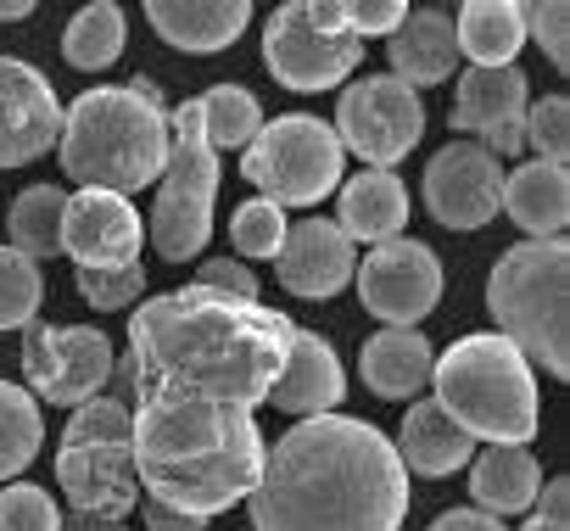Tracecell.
Segmentation results:
<instances>
[{"label": "cell", "instance_id": "1", "mask_svg": "<svg viewBox=\"0 0 570 531\" xmlns=\"http://www.w3.org/2000/svg\"><path fill=\"white\" fill-rule=\"evenodd\" d=\"M292 319L179 286L129 314V347L112 358L129 409V453L151 503L213 520L252 498L263 475L257 409L279 375Z\"/></svg>", "mask_w": 570, "mask_h": 531}, {"label": "cell", "instance_id": "2", "mask_svg": "<svg viewBox=\"0 0 570 531\" xmlns=\"http://www.w3.org/2000/svg\"><path fill=\"white\" fill-rule=\"evenodd\" d=\"M246 503L252 531H397L409 514V470L370 420L320 414L263 448V475Z\"/></svg>", "mask_w": 570, "mask_h": 531}, {"label": "cell", "instance_id": "3", "mask_svg": "<svg viewBox=\"0 0 570 531\" xmlns=\"http://www.w3.org/2000/svg\"><path fill=\"white\" fill-rule=\"evenodd\" d=\"M57 157L85 190L129 201L168 163V112L140 101L129 85H96L62 112Z\"/></svg>", "mask_w": 570, "mask_h": 531}, {"label": "cell", "instance_id": "4", "mask_svg": "<svg viewBox=\"0 0 570 531\" xmlns=\"http://www.w3.org/2000/svg\"><path fill=\"white\" fill-rule=\"evenodd\" d=\"M431 381H436V409L459 431H470V436H481L492 448H525L537 436V420H542L537 375L503 336L453 342L436 358Z\"/></svg>", "mask_w": 570, "mask_h": 531}, {"label": "cell", "instance_id": "5", "mask_svg": "<svg viewBox=\"0 0 570 531\" xmlns=\"http://www.w3.org/2000/svg\"><path fill=\"white\" fill-rule=\"evenodd\" d=\"M487 308L498 336L537 370L570 375V246L564 240H514L487 281Z\"/></svg>", "mask_w": 570, "mask_h": 531}, {"label": "cell", "instance_id": "6", "mask_svg": "<svg viewBox=\"0 0 570 531\" xmlns=\"http://www.w3.org/2000/svg\"><path fill=\"white\" fill-rule=\"evenodd\" d=\"M213 201H218V151L202 135L196 101H185L179 112H168V163L151 207V246L163 252V263L202 257L213 235Z\"/></svg>", "mask_w": 570, "mask_h": 531}, {"label": "cell", "instance_id": "7", "mask_svg": "<svg viewBox=\"0 0 570 531\" xmlns=\"http://www.w3.org/2000/svg\"><path fill=\"white\" fill-rule=\"evenodd\" d=\"M246 185H257V201L268 207H314L342 185V140L325 118L292 112L257 129V140L240 157Z\"/></svg>", "mask_w": 570, "mask_h": 531}, {"label": "cell", "instance_id": "8", "mask_svg": "<svg viewBox=\"0 0 570 531\" xmlns=\"http://www.w3.org/2000/svg\"><path fill=\"white\" fill-rule=\"evenodd\" d=\"M23 375H29V397L35 403H62L79 409L90 397H101V386L112 381V342L96 325H23Z\"/></svg>", "mask_w": 570, "mask_h": 531}, {"label": "cell", "instance_id": "9", "mask_svg": "<svg viewBox=\"0 0 570 531\" xmlns=\"http://www.w3.org/2000/svg\"><path fill=\"white\" fill-rule=\"evenodd\" d=\"M425 135V107L409 85H397L392 73H375V79H358L342 90V107H336V140L342 151L364 157L370 168H397Z\"/></svg>", "mask_w": 570, "mask_h": 531}, {"label": "cell", "instance_id": "10", "mask_svg": "<svg viewBox=\"0 0 570 531\" xmlns=\"http://www.w3.org/2000/svg\"><path fill=\"white\" fill-rule=\"evenodd\" d=\"M358 297L386 331H414L436 303H442V257L409 235L381 240L358 257Z\"/></svg>", "mask_w": 570, "mask_h": 531}, {"label": "cell", "instance_id": "11", "mask_svg": "<svg viewBox=\"0 0 570 531\" xmlns=\"http://www.w3.org/2000/svg\"><path fill=\"white\" fill-rule=\"evenodd\" d=\"M263 62L279 79V90H331L342 85L358 62H364V40L353 35H331L308 18V0L303 7H279L263 29Z\"/></svg>", "mask_w": 570, "mask_h": 531}, {"label": "cell", "instance_id": "12", "mask_svg": "<svg viewBox=\"0 0 570 531\" xmlns=\"http://www.w3.org/2000/svg\"><path fill=\"white\" fill-rule=\"evenodd\" d=\"M425 207L448 229H481L503 213V163L481 140H448L425 168Z\"/></svg>", "mask_w": 570, "mask_h": 531}, {"label": "cell", "instance_id": "13", "mask_svg": "<svg viewBox=\"0 0 570 531\" xmlns=\"http://www.w3.org/2000/svg\"><path fill=\"white\" fill-rule=\"evenodd\" d=\"M57 135H62V107L51 79L18 57H0V168H23L46 157Z\"/></svg>", "mask_w": 570, "mask_h": 531}, {"label": "cell", "instance_id": "14", "mask_svg": "<svg viewBox=\"0 0 570 531\" xmlns=\"http://www.w3.org/2000/svg\"><path fill=\"white\" fill-rule=\"evenodd\" d=\"M279 286L292 297H308V303H325V297H342L353 269H358V252L353 240L331 224V218H297V229H285L279 252Z\"/></svg>", "mask_w": 570, "mask_h": 531}, {"label": "cell", "instance_id": "15", "mask_svg": "<svg viewBox=\"0 0 570 531\" xmlns=\"http://www.w3.org/2000/svg\"><path fill=\"white\" fill-rule=\"evenodd\" d=\"M57 486L68 492L73 514H96V520H124L140 503V475H135L129 442L62 448L57 453Z\"/></svg>", "mask_w": 570, "mask_h": 531}, {"label": "cell", "instance_id": "16", "mask_svg": "<svg viewBox=\"0 0 570 531\" xmlns=\"http://www.w3.org/2000/svg\"><path fill=\"white\" fill-rule=\"evenodd\" d=\"M140 240H146V224H140V213L124 196L79 190L68 201L62 252H73L79 269H129V263L140 257Z\"/></svg>", "mask_w": 570, "mask_h": 531}, {"label": "cell", "instance_id": "17", "mask_svg": "<svg viewBox=\"0 0 570 531\" xmlns=\"http://www.w3.org/2000/svg\"><path fill=\"white\" fill-rule=\"evenodd\" d=\"M347 397V375H342V358L331 353V342L320 331H292L285 342V358H279V375L268 386V403L279 414H297V420H320L331 414L336 403Z\"/></svg>", "mask_w": 570, "mask_h": 531}, {"label": "cell", "instance_id": "18", "mask_svg": "<svg viewBox=\"0 0 570 531\" xmlns=\"http://www.w3.org/2000/svg\"><path fill=\"white\" fill-rule=\"evenodd\" d=\"M459 73V40H453V12L442 7H414L392 29V79L409 85L414 96L425 85H442Z\"/></svg>", "mask_w": 570, "mask_h": 531}, {"label": "cell", "instance_id": "19", "mask_svg": "<svg viewBox=\"0 0 570 531\" xmlns=\"http://www.w3.org/2000/svg\"><path fill=\"white\" fill-rule=\"evenodd\" d=\"M531 107V79L509 62V68H464L459 73V96H453V129L459 140H481L498 124H520Z\"/></svg>", "mask_w": 570, "mask_h": 531}, {"label": "cell", "instance_id": "20", "mask_svg": "<svg viewBox=\"0 0 570 531\" xmlns=\"http://www.w3.org/2000/svg\"><path fill=\"white\" fill-rule=\"evenodd\" d=\"M146 18L174 51H224L246 35L252 7L246 0H151Z\"/></svg>", "mask_w": 570, "mask_h": 531}, {"label": "cell", "instance_id": "21", "mask_svg": "<svg viewBox=\"0 0 570 531\" xmlns=\"http://www.w3.org/2000/svg\"><path fill=\"white\" fill-rule=\"evenodd\" d=\"M503 213L531 240H559L570 224V174L564 163H520L503 174Z\"/></svg>", "mask_w": 570, "mask_h": 531}, {"label": "cell", "instance_id": "22", "mask_svg": "<svg viewBox=\"0 0 570 531\" xmlns=\"http://www.w3.org/2000/svg\"><path fill=\"white\" fill-rule=\"evenodd\" d=\"M331 224L347 240H370V246L397 240L403 224H409V190H403V179L397 174H381V168L353 174L342 185V201H336V218Z\"/></svg>", "mask_w": 570, "mask_h": 531}, {"label": "cell", "instance_id": "23", "mask_svg": "<svg viewBox=\"0 0 570 531\" xmlns=\"http://www.w3.org/2000/svg\"><path fill=\"white\" fill-rule=\"evenodd\" d=\"M392 448H397V464L414 470V475H453V470H464L475 459V436L459 431L436 409V397H425V403H414L403 414V431H397Z\"/></svg>", "mask_w": 570, "mask_h": 531}, {"label": "cell", "instance_id": "24", "mask_svg": "<svg viewBox=\"0 0 570 531\" xmlns=\"http://www.w3.org/2000/svg\"><path fill=\"white\" fill-rule=\"evenodd\" d=\"M453 40L470 68H509L525 46V7L520 0H470L453 12Z\"/></svg>", "mask_w": 570, "mask_h": 531}, {"label": "cell", "instance_id": "25", "mask_svg": "<svg viewBox=\"0 0 570 531\" xmlns=\"http://www.w3.org/2000/svg\"><path fill=\"white\" fill-rule=\"evenodd\" d=\"M436 353L420 331H375L364 342V381L375 397H414L431 386Z\"/></svg>", "mask_w": 570, "mask_h": 531}, {"label": "cell", "instance_id": "26", "mask_svg": "<svg viewBox=\"0 0 570 531\" xmlns=\"http://www.w3.org/2000/svg\"><path fill=\"white\" fill-rule=\"evenodd\" d=\"M537 486H542V464H537L531 448H487V453H475L470 492H475L481 514H492V520L525 514L537 503Z\"/></svg>", "mask_w": 570, "mask_h": 531}, {"label": "cell", "instance_id": "27", "mask_svg": "<svg viewBox=\"0 0 570 531\" xmlns=\"http://www.w3.org/2000/svg\"><path fill=\"white\" fill-rule=\"evenodd\" d=\"M62 218H68V196L57 185H29L12 213H7V229H12V252H23L29 263L40 257H57L62 252Z\"/></svg>", "mask_w": 570, "mask_h": 531}, {"label": "cell", "instance_id": "28", "mask_svg": "<svg viewBox=\"0 0 570 531\" xmlns=\"http://www.w3.org/2000/svg\"><path fill=\"white\" fill-rule=\"evenodd\" d=\"M124 40H129V18L112 7V0H96V7H85L68 35H62V57L79 68V73H101L124 57Z\"/></svg>", "mask_w": 570, "mask_h": 531}, {"label": "cell", "instance_id": "29", "mask_svg": "<svg viewBox=\"0 0 570 531\" xmlns=\"http://www.w3.org/2000/svg\"><path fill=\"white\" fill-rule=\"evenodd\" d=\"M196 112H202V135L213 151H235V146L246 151L263 129V107L240 85H213L207 96H196Z\"/></svg>", "mask_w": 570, "mask_h": 531}, {"label": "cell", "instance_id": "30", "mask_svg": "<svg viewBox=\"0 0 570 531\" xmlns=\"http://www.w3.org/2000/svg\"><path fill=\"white\" fill-rule=\"evenodd\" d=\"M46 442V420H40V403L12 386V381H0V481H12L35 464Z\"/></svg>", "mask_w": 570, "mask_h": 531}, {"label": "cell", "instance_id": "31", "mask_svg": "<svg viewBox=\"0 0 570 531\" xmlns=\"http://www.w3.org/2000/svg\"><path fill=\"white\" fill-rule=\"evenodd\" d=\"M46 303V275L40 263H29L23 252L0 246V331H23L40 319Z\"/></svg>", "mask_w": 570, "mask_h": 531}, {"label": "cell", "instance_id": "32", "mask_svg": "<svg viewBox=\"0 0 570 531\" xmlns=\"http://www.w3.org/2000/svg\"><path fill=\"white\" fill-rule=\"evenodd\" d=\"M79 297L101 314H118V308H135L146 297V269L140 263H129V269H79L73 275Z\"/></svg>", "mask_w": 570, "mask_h": 531}, {"label": "cell", "instance_id": "33", "mask_svg": "<svg viewBox=\"0 0 570 531\" xmlns=\"http://www.w3.org/2000/svg\"><path fill=\"white\" fill-rule=\"evenodd\" d=\"M285 213L279 207H268V201H240L235 207V218H229V235H235V252L240 257H274L279 252V240H285Z\"/></svg>", "mask_w": 570, "mask_h": 531}, {"label": "cell", "instance_id": "34", "mask_svg": "<svg viewBox=\"0 0 570 531\" xmlns=\"http://www.w3.org/2000/svg\"><path fill=\"white\" fill-rule=\"evenodd\" d=\"M90 442H129V409L118 397H90L73 409L62 448H90Z\"/></svg>", "mask_w": 570, "mask_h": 531}, {"label": "cell", "instance_id": "35", "mask_svg": "<svg viewBox=\"0 0 570 531\" xmlns=\"http://www.w3.org/2000/svg\"><path fill=\"white\" fill-rule=\"evenodd\" d=\"M525 146H537V163H564L570 151V107L564 96H542L525 107Z\"/></svg>", "mask_w": 570, "mask_h": 531}, {"label": "cell", "instance_id": "36", "mask_svg": "<svg viewBox=\"0 0 570 531\" xmlns=\"http://www.w3.org/2000/svg\"><path fill=\"white\" fill-rule=\"evenodd\" d=\"M57 525H62V514L46 486H35V481L0 486V531H57Z\"/></svg>", "mask_w": 570, "mask_h": 531}, {"label": "cell", "instance_id": "37", "mask_svg": "<svg viewBox=\"0 0 570 531\" xmlns=\"http://www.w3.org/2000/svg\"><path fill=\"white\" fill-rule=\"evenodd\" d=\"M525 40H537V51L564 73L570 68V7H559V0L525 7Z\"/></svg>", "mask_w": 570, "mask_h": 531}, {"label": "cell", "instance_id": "38", "mask_svg": "<svg viewBox=\"0 0 570 531\" xmlns=\"http://www.w3.org/2000/svg\"><path fill=\"white\" fill-rule=\"evenodd\" d=\"M196 286H207L218 297H235V303H257V275H252V263H240V257H207L196 269Z\"/></svg>", "mask_w": 570, "mask_h": 531}, {"label": "cell", "instance_id": "39", "mask_svg": "<svg viewBox=\"0 0 570 531\" xmlns=\"http://www.w3.org/2000/svg\"><path fill=\"white\" fill-rule=\"evenodd\" d=\"M342 7V29L353 35V40H364V35H392L397 23H403V0H336Z\"/></svg>", "mask_w": 570, "mask_h": 531}, {"label": "cell", "instance_id": "40", "mask_svg": "<svg viewBox=\"0 0 570 531\" xmlns=\"http://www.w3.org/2000/svg\"><path fill=\"white\" fill-rule=\"evenodd\" d=\"M525 531H570V481L564 475L537 486V514H531Z\"/></svg>", "mask_w": 570, "mask_h": 531}, {"label": "cell", "instance_id": "41", "mask_svg": "<svg viewBox=\"0 0 570 531\" xmlns=\"http://www.w3.org/2000/svg\"><path fill=\"white\" fill-rule=\"evenodd\" d=\"M431 531H509V525L492 520V514H481V509H448V514L431 520Z\"/></svg>", "mask_w": 570, "mask_h": 531}, {"label": "cell", "instance_id": "42", "mask_svg": "<svg viewBox=\"0 0 570 531\" xmlns=\"http://www.w3.org/2000/svg\"><path fill=\"white\" fill-rule=\"evenodd\" d=\"M146 531H207V520L179 514V509H168V503H151V498H146Z\"/></svg>", "mask_w": 570, "mask_h": 531}, {"label": "cell", "instance_id": "43", "mask_svg": "<svg viewBox=\"0 0 570 531\" xmlns=\"http://www.w3.org/2000/svg\"><path fill=\"white\" fill-rule=\"evenodd\" d=\"M481 146H487L492 157H514V151L525 146V124H498V129L481 135Z\"/></svg>", "mask_w": 570, "mask_h": 531}, {"label": "cell", "instance_id": "44", "mask_svg": "<svg viewBox=\"0 0 570 531\" xmlns=\"http://www.w3.org/2000/svg\"><path fill=\"white\" fill-rule=\"evenodd\" d=\"M57 531H124V520H96V514H68Z\"/></svg>", "mask_w": 570, "mask_h": 531}, {"label": "cell", "instance_id": "45", "mask_svg": "<svg viewBox=\"0 0 570 531\" xmlns=\"http://www.w3.org/2000/svg\"><path fill=\"white\" fill-rule=\"evenodd\" d=\"M35 18V0H0V23H23Z\"/></svg>", "mask_w": 570, "mask_h": 531}]
</instances>
